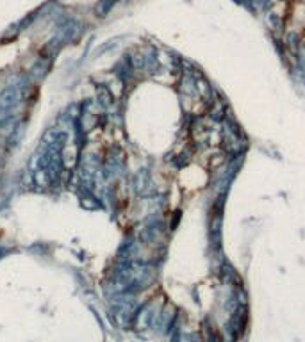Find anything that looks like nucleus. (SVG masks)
Returning a JSON list of instances; mask_svg holds the SVG:
<instances>
[{
	"label": "nucleus",
	"mask_w": 305,
	"mask_h": 342,
	"mask_svg": "<svg viewBox=\"0 0 305 342\" xmlns=\"http://www.w3.org/2000/svg\"><path fill=\"white\" fill-rule=\"evenodd\" d=\"M21 102V91L18 86H7L0 91V105L9 111H15Z\"/></svg>",
	"instance_id": "f257e3e1"
},
{
	"label": "nucleus",
	"mask_w": 305,
	"mask_h": 342,
	"mask_svg": "<svg viewBox=\"0 0 305 342\" xmlns=\"http://www.w3.org/2000/svg\"><path fill=\"white\" fill-rule=\"evenodd\" d=\"M68 132L61 129H50L45 132L43 135V145L45 146H52V148H57V150H62L68 143Z\"/></svg>",
	"instance_id": "f03ea898"
},
{
	"label": "nucleus",
	"mask_w": 305,
	"mask_h": 342,
	"mask_svg": "<svg viewBox=\"0 0 305 342\" xmlns=\"http://www.w3.org/2000/svg\"><path fill=\"white\" fill-rule=\"evenodd\" d=\"M134 323L136 326L140 328V330H145V328H148L152 324V323H155V314L154 310H152L150 305H145L141 310H138L134 314Z\"/></svg>",
	"instance_id": "7ed1b4c3"
},
{
	"label": "nucleus",
	"mask_w": 305,
	"mask_h": 342,
	"mask_svg": "<svg viewBox=\"0 0 305 342\" xmlns=\"http://www.w3.org/2000/svg\"><path fill=\"white\" fill-rule=\"evenodd\" d=\"M34 182H36V186H40V187H48L52 182H54V178H52V175L48 171L34 170Z\"/></svg>",
	"instance_id": "20e7f679"
},
{
	"label": "nucleus",
	"mask_w": 305,
	"mask_h": 342,
	"mask_svg": "<svg viewBox=\"0 0 305 342\" xmlns=\"http://www.w3.org/2000/svg\"><path fill=\"white\" fill-rule=\"evenodd\" d=\"M21 135H23V123H18L13 129V134H11V137H9V146H16L18 143H20V139H21Z\"/></svg>",
	"instance_id": "39448f33"
},
{
	"label": "nucleus",
	"mask_w": 305,
	"mask_h": 342,
	"mask_svg": "<svg viewBox=\"0 0 305 342\" xmlns=\"http://www.w3.org/2000/svg\"><path fill=\"white\" fill-rule=\"evenodd\" d=\"M11 118H13V111L5 109V107L0 105V127H4L5 123H9Z\"/></svg>",
	"instance_id": "423d86ee"
},
{
	"label": "nucleus",
	"mask_w": 305,
	"mask_h": 342,
	"mask_svg": "<svg viewBox=\"0 0 305 342\" xmlns=\"http://www.w3.org/2000/svg\"><path fill=\"white\" fill-rule=\"evenodd\" d=\"M97 93H99L100 104H102V105H109V104H111V98H113V96H111V93H109L107 89L100 88L99 91H97Z\"/></svg>",
	"instance_id": "0eeeda50"
}]
</instances>
